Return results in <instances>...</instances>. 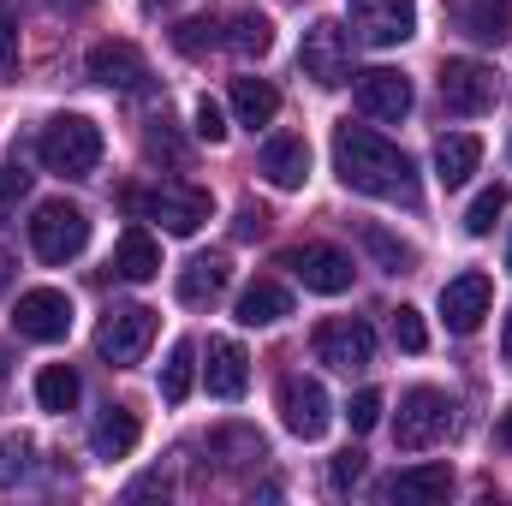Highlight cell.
Listing matches in <instances>:
<instances>
[{"mask_svg": "<svg viewBox=\"0 0 512 506\" xmlns=\"http://www.w3.org/2000/svg\"><path fill=\"white\" fill-rule=\"evenodd\" d=\"M268 227V209L262 203H239V239H256Z\"/></svg>", "mask_w": 512, "mask_h": 506, "instance_id": "obj_41", "label": "cell"}, {"mask_svg": "<svg viewBox=\"0 0 512 506\" xmlns=\"http://www.w3.org/2000/svg\"><path fill=\"white\" fill-rule=\"evenodd\" d=\"M215 42H221V36H215V24H209V18H185V24L173 30V48H179V54H191V60H197L203 48H215Z\"/></svg>", "mask_w": 512, "mask_h": 506, "instance_id": "obj_34", "label": "cell"}, {"mask_svg": "<svg viewBox=\"0 0 512 506\" xmlns=\"http://www.w3.org/2000/svg\"><path fill=\"white\" fill-rule=\"evenodd\" d=\"M447 489H453V471H447V465H405L399 477L382 483V501L429 506V501H447Z\"/></svg>", "mask_w": 512, "mask_h": 506, "instance_id": "obj_20", "label": "cell"}, {"mask_svg": "<svg viewBox=\"0 0 512 506\" xmlns=\"http://www.w3.org/2000/svg\"><path fill=\"white\" fill-rule=\"evenodd\" d=\"M298 66H304V78H310V84H322V90H340V84L352 78V36H346L334 18H316V24L304 30Z\"/></svg>", "mask_w": 512, "mask_h": 506, "instance_id": "obj_7", "label": "cell"}, {"mask_svg": "<svg viewBox=\"0 0 512 506\" xmlns=\"http://www.w3.org/2000/svg\"><path fill=\"white\" fill-rule=\"evenodd\" d=\"M143 143H149V155H167V161H179V155H185V149L173 143V131H167V120H155V126H149V137H143Z\"/></svg>", "mask_w": 512, "mask_h": 506, "instance_id": "obj_40", "label": "cell"}, {"mask_svg": "<svg viewBox=\"0 0 512 506\" xmlns=\"http://www.w3.org/2000/svg\"><path fill=\"white\" fill-rule=\"evenodd\" d=\"M501 352H507V364H512V316H507V334H501Z\"/></svg>", "mask_w": 512, "mask_h": 506, "instance_id": "obj_45", "label": "cell"}, {"mask_svg": "<svg viewBox=\"0 0 512 506\" xmlns=\"http://www.w3.org/2000/svg\"><path fill=\"white\" fill-rule=\"evenodd\" d=\"M489 304H495V280L483 268H465V274H453L441 286V316H447L453 334H477L483 316H489Z\"/></svg>", "mask_w": 512, "mask_h": 506, "instance_id": "obj_14", "label": "cell"}, {"mask_svg": "<svg viewBox=\"0 0 512 506\" xmlns=\"http://www.w3.org/2000/svg\"><path fill=\"white\" fill-rule=\"evenodd\" d=\"M358 108H364L370 120H405V114H411V78L393 72V66L358 72Z\"/></svg>", "mask_w": 512, "mask_h": 506, "instance_id": "obj_16", "label": "cell"}, {"mask_svg": "<svg viewBox=\"0 0 512 506\" xmlns=\"http://www.w3.org/2000/svg\"><path fill=\"white\" fill-rule=\"evenodd\" d=\"M262 179H268L274 191H298V185L310 179V143H304L298 131L268 137V143H262Z\"/></svg>", "mask_w": 512, "mask_h": 506, "instance_id": "obj_17", "label": "cell"}, {"mask_svg": "<svg viewBox=\"0 0 512 506\" xmlns=\"http://www.w3.org/2000/svg\"><path fill=\"white\" fill-rule=\"evenodd\" d=\"M316 364H328V370H370L376 364V328L370 322H358V316H328L322 328H316Z\"/></svg>", "mask_w": 512, "mask_h": 506, "instance_id": "obj_8", "label": "cell"}, {"mask_svg": "<svg viewBox=\"0 0 512 506\" xmlns=\"http://www.w3.org/2000/svg\"><path fill=\"white\" fill-rule=\"evenodd\" d=\"M352 30L370 48H399L417 36V6L411 0H352Z\"/></svg>", "mask_w": 512, "mask_h": 506, "instance_id": "obj_13", "label": "cell"}, {"mask_svg": "<svg viewBox=\"0 0 512 506\" xmlns=\"http://www.w3.org/2000/svg\"><path fill=\"white\" fill-rule=\"evenodd\" d=\"M453 429V399L441 387H411L399 399V417H393V447L399 453H423L435 441H447Z\"/></svg>", "mask_w": 512, "mask_h": 506, "instance_id": "obj_3", "label": "cell"}, {"mask_svg": "<svg viewBox=\"0 0 512 506\" xmlns=\"http://www.w3.org/2000/svg\"><path fill=\"white\" fill-rule=\"evenodd\" d=\"M84 245H90V215H84L78 203L54 197V203L36 209V221H30V251L42 256V262H72Z\"/></svg>", "mask_w": 512, "mask_h": 506, "instance_id": "obj_5", "label": "cell"}, {"mask_svg": "<svg viewBox=\"0 0 512 506\" xmlns=\"http://www.w3.org/2000/svg\"><path fill=\"white\" fill-rule=\"evenodd\" d=\"M84 66H90V78H96L102 90H143V84H149V60H143L131 42H96Z\"/></svg>", "mask_w": 512, "mask_h": 506, "instance_id": "obj_15", "label": "cell"}, {"mask_svg": "<svg viewBox=\"0 0 512 506\" xmlns=\"http://www.w3.org/2000/svg\"><path fill=\"white\" fill-rule=\"evenodd\" d=\"M149 346H155V310H143V304L108 310V322L96 328V352H102L108 370H131V364H143Z\"/></svg>", "mask_w": 512, "mask_h": 506, "instance_id": "obj_6", "label": "cell"}, {"mask_svg": "<svg viewBox=\"0 0 512 506\" xmlns=\"http://www.w3.org/2000/svg\"><path fill=\"white\" fill-rule=\"evenodd\" d=\"M233 114H239V126H274V114H280V90L268 84V78H233Z\"/></svg>", "mask_w": 512, "mask_h": 506, "instance_id": "obj_24", "label": "cell"}, {"mask_svg": "<svg viewBox=\"0 0 512 506\" xmlns=\"http://www.w3.org/2000/svg\"><path fill=\"white\" fill-rule=\"evenodd\" d=\"M280 417L298 441H322L328 423H334V399L316 376H286L280 381Z\"/></svg>", "mask_w": 512, "mask_h": 506, "instance_id": "obj_9", "label": "cell"}, {"mask_svg": "<svg viewBox=\"0 0 512 506\" xmlns=\"http://www.w3.org/2000/svg\"><path fill=\"white\" fill-rule=\"evenodd\" d=\"M280 268H292V280H304V292H322V298H334V292H352V256L334 251V245H298V251L280 256Z\"/></svg>", "mask_w": 512, "mask_h": 506, "instance_id": "obj_12", "label": "cell"}, {"mask_svg": "<svg viewBox=\"0 0 512 506\" xmlns=\"http://www.w3.org/2000/svg\"><path fill=\"white\" fill-rule=\"evenodd\" d=\"M239 60H262L268 48H274V24L262 18V12H239V18H227V36H221Z\"/></svg>", "mask_w": 512, "mask_h": 506, "instance_id": "obj_27", "label": "cell"}, {"mask_svg": "<svg viewBox=\"0 0 512 506\" xmlns=\"http://www.w3.org/2000/svg\"><path fill=\"white\" fill-rule=\"evenodd\" d=\"M0 78H6V84H18V24H12L6 0H0Z\"/></svg>", "mask_w": 512, "mask_h": 506, "instance_id": "obj_35", "label": "cell"}, {"mask_svg": "<svg viewBox=\"0 0 512 506\" xmlns=\"http://www.w3.org/2000/svg\"><path fill=\"white\" fill-rule=\"evenodd\" d=\"M24 471H30V435H0V483L12 489V483H24Z\"/></svg>", "mask_w": 512, "mask_h": 506, "instance_id": "obj_32", "label": "cell"}, {"mask_svg": "<svg viewBox=\"0 0 512 506\" xmlns=\"http://www.w3.org/2000/svg\"><path fill=\"white\" fill-rule=\"evenodd\" d=\"M346 417H352V429H358V435H370V429L382 423V393H376V387H364V393L346 405Z\"/></svg>", "mask_w": 512, "mask_h": 506, "instance_id": "obj_37", "label": "cell"}, {"mask_svg": "<svg viewBox=\"0 0 512 506\" xmlns=\"http://www.w3.org/2000/svg\"><path fill=\"white\" fill-rule=\"evenodd\" d=\"M48 6H54V12H66V18H84L96 0H48Z\"/></svg>", "mask_w": 512, "mask_h": 506, "instance_id": "obj_43", "label": "cell"}, {"mask_svg": "<svg viewBox=\"0 0 512 506\" xmlns=\"http://www.w3.org/2000/svg\"><path fill=\"white\" fill-rule=\"evenodd\" d=\"M12 268H18V256H12V245H6V239H0V292L12 286Z\"/></svg>", "mask_w": 512, "mask_h": 506, "instance_id": "obj_42", "label": "cell"}, {"mask_svg": "<svg viewBox=\"0 0 512 506\" xmlns=\"http://www.w3.org/2000/svg\"><path fill=\"white\" fill-rule=\"evenodd\" d=\"M126 209L137 215H149V221H161L173 239H191L203 221H209V191H197V185H179V179H167V185H155V191H131Z\"/></svg>", "mask_w": 512, "mask_h": 506, "instance_id": "obj_4", "label": "cell"}, {"mask_svg": "<svg viewBox=\"0 0 512 506\" xmlns=\"http://www.w3.org/2000/svg\"><path fill=\"white\" fill-rule=\"evenodd\" d=\"M501 215H507V185H489V191L471 197V209H465V233H471V239H489Z\"/></svg>", "mask_w": 512, "mask_h": 506, "instance_id": "obj_31", "label": "cell"}, {"mask_svg": "<svg viewBox=\"0 0 512 506\" xmlns=\"http://www.w3.org/2000/svg\"><path fill=\"white\" fill-rule=\"evenodd\" d=\"M393 346H399V352H423V346H429V328H423V316H417L411 304L393 310Z\"/></svg>", "mask_w": 512, "mask_h": 506, "instance_id": "obj_33", "label": "cell"}, {"mask_svg": "<svg viewBox=\"0 0 512 506\" xmlns=\"http://www.w3.org/2000/svg\"><path fill=\"white\" fill-rule=\"evenodd\" d=\"M114 268H120V280H131V286H149L161 274V245L143 227H131L126 239H120V251H114Z\"/></svg>", "mask_w": 512, "mask_h": 506, "instance_id": "obj_25", "label": "cell"}, {"mask_svg": "<svg viewBox=\"0 0 512 506\" xmlns=\"http://www.w3.org/2000/svg\"><path fill=\"white\" fill-rule=\"evenodd\" d=\"M280 316H292V298H286V286H274V280H256L239 292V322L245 328H274Z\"/></svg>", "mask_w": 512, "mask_h": 506, "instance_id": "obj_26", "label": "cell"}, {"mask_svg": "<svg viewBox=\"0 0 512 506\" xmlns=\"http://www.w3.org/2000/svg\"><path fill=\"white\" fill-rule=\"evenodd\" d=\"M24 191H30V167H24V161H6V167H0V215H12Z\"/></svg>", "mask_w": 512, "mask_h": 506, "instance_id": "obj_36", "label": "cell"}, {"mask_svg": "<svg viewBox=\"0 0 512 506\" xmlns=\"http://www.w3.org/2000/svg\"><path fill=\"white\" fill-rule=\"evenodd\" d=\"M191 131H197L203 143H221V137H227L233 126H227V114H221V102H209V96H203V102H197V126H191Z\"/></svg>", "mask_w": 512, "mask_h": 506, "instance_id": "obj_39", "label": "cell"}, {"mask_svg": "<svg viewBox=\"0 0 512 506\" xmlns=\"http://www.w3.org/2000/svg\"><path fill=\"white\" fill-rule=\"evenodd\" d=\"M137 435H143L137 411L131 405H108L96 417V429H90V447H96V459H126L131 447H137Z\"/></svg>", "mask_w": 512, "mask_h": 506, "instance_id": "obj_23", "label": "cell"}, {"mask_svg": "<svg viewBox=\"0 0 512 506\" xmlns=\"http://www.w3.org/2000/svg\"><path fill=\"white\" fill-rule=\"evenodd\" d=\"M143 6H173V0H143Z\"/></svg>", "mask_w": 512, "mask_h": 506, "instance_id": "obj_47", "label": "cell"}, {"mask_svg": "<svg viewBox=\"0 0 512 506\" xmlns=\"http://www.w3.org/2000/svg\"><path fill=\"white\" fill-rule=\"evenodd\" d=\"M227 280H233V262H227L221 251L191 256V262H185V274H179V304L203 310V304H215V298L227 292Z\"/></svg>", "mask_w": 512, "mask_h": 506, "instance_id": "obj_21", "label": "cell"}, {"mask_svg": "<svg viewBox=\"0 0 512 506\" xmlns=\"http://www.w3.org/2000/svg\"><path fill=\"white\" fill-rule=\"evenodd\" d=\"M507 268H512V251H507Z\"/></svg>", "mask_w": 512, "mask_h": 506, "instance_id": "obj_48", "label": "cell"}, {"mask_svg": "<svg viewBox=\"0 0 512 506\" xmlns=\"http://www.w3.org/2000/svg\"><path fill=\"white\" fill-rule=\"evenodd\" d=\"M12 328H18L24 340H36V346H54V340L72 334V298H66L60 286H36V292L18 298Z\"/></svg>", "mask_w": 512, "mask_h": 506, "instance_id": "obj_11", "label": "cell"}, {"mask_svg": "<svg viewBox=\"0 0 512 506\" xmlns=\"http://www.w3.org/2000/svg\"><path fill=\"white\" fill-rule=\"evenodd\" d=\"M447 12L471 42H512V0H447Z\"/></svg>", "mask_w": 512, "mask_h": 506, "instance_id": "obj_18", "label": "cell"}, {"mask_svg": "<svg viewBox=\"0 0 512 506\" xmlns=\"http://www.w3.org/2000/svg\"><path fill=\"white\" fill-rule=\"evenodd\" d=\"M358 477H364V453L358 447H346V453H334V465H328V483L346 495V489H358Z\"/></svg>", "mask_w": 512, "mask_h": 506, "instance_id": "obj_38", "label": "cell"}, {"mask_svg": "<svg viewBox=\"0 0 512 506\" xmlns=\"http://www.w3.org/2000/svg\"><path fill=\"white\" fill-rule=\"evenodd\" d=\"M477 161H483V137H471V131H447V137L435 143V179H441L447 191H459V185L477 173Z\"/></svg>", "mask_w": 512, "mask_h": 506, "instance_id": "obj_22", "label": "cell"}, {"mask_svg": "<svg viewBox=\"0 0 512 506\" xmlns=\"http://www.w3.org/2000/svg\"><path fill=\"white\" fill-rule=\"evenodd\" d=\"M441 108L459 120H477L495 108V72L483 60H447L441 66Z\"/></svg>", "mask_w": 512, "mask_h": 506, "instance_id": "obj_10", "label": "cell"}, {"mask_svg": "<svg viewBox=\"0 0 512 506\" xmlns=\"http://www.w3.org/2000/svg\"><path fill=\"white\" fill-rule=\"evenodd\" d=\"M203 376H209V393H215V399H245V387H251V358H245V346H239V340H209Z\"/></svg>", "mask_w": 512, "mask_h": 506, "instance_id": "obj_19", "label": "cell"}, {"mask_svg": "<svg viewBox=\"0 0 512 506\" xmlns=\"http://www.w3.org/2000/svg\"><path fill=\"white\" fill-rule=\"evenodd\" d=\"M78 393H84V381H78L72 364H48V370L36 376V405H42V411H72Z\"/></svg>", "mask_w": 512, "mask_h": 506, "instance_id": "obj_29", "label": "cell"}, {"mask_svg": "<svg viewBox=\"0 0 512 506\" xmlns=\"http://www.w3.org/2000/svg\"><path fill=\"white\" fill-rule=\"evenodd\" d=\"M191 381H197V346L179 340V346L167 352V364H161V399H167V405H185V399H191Z\"/></svg>", "mask_w": 512, "mask_h": 506, "instance_id": "obj_28", "label": "cell"}, {"mask_svg": "<svg viewBox=\"0 0 512 506\" xmlns=\"http://www.w3.org/2000/svg\"><path fill=\"white\" fill-rule=\"evenodd\" d=\"M36 155H42L48 173H60V179H84V173L102 167V126L84 120V114H60V120L42 126Z\"/></svg>", "mask_w": 512, "mask_h": 506, "instance_id": "obj_2", "label": "cell"}, {"mask_svg": "<svg viewBox=\"0 0 512 506\" xmlns=\"http://www.w3.org/2000/svg\"><path fill=\"white\" fill-rule=\"evenodd\" d=\"M495 435H501V447H512V405L501 411V423H495Z\"/></svg>", "mask_w": 512, "mask_h": 506, "instance_id": "obj_44", "label": "cell"}, {"mask_svg": "<svg viewBox=\"0 0 512 506\" xmlns=\"http://www.w3.org/2000/svg\"><path fill=\"white\" fill-rule=\"evenodd\" d=\"M358 239H364V251L376 256V262H382V274H411V262H417V251H411V245H399V239H393L387 227H376V221H364V227H358Z\"/></svg>", "mask_w": 512, "mask_h": 506, "instance_id": "obj_30", "label": "cell"}, {"mask_svg": "<svg viewBox=\"0 0 512 506\" xmlns=\"http://www.w3.org/2000/svg\"><path fill=\"white\" fill-rule=\"evenodd\" d=\"M6 370H12V358H6V346H0V376H6Z\"/></svg>", "mask_w": 512, "mask_h": 506, "instance_id": "obj_46", "label": "cell"}, {"mask_svg": "<svg viewBox=\"0 0 512 506\" xmlns=\"http://www.w3.org/2000/svg\"><path fill=\"white\" fill-rule=\"evenodd\" d=\"M334 173L346 179V191H364V197H382V203H405L417 209V173H411V155L393 149L382 131L370 126H346L334 131Z\"/></svg>", "mask_w": 512, "mask_h": 506, "instance_id": "obj_1", "label": "cell"}]
</instances>
